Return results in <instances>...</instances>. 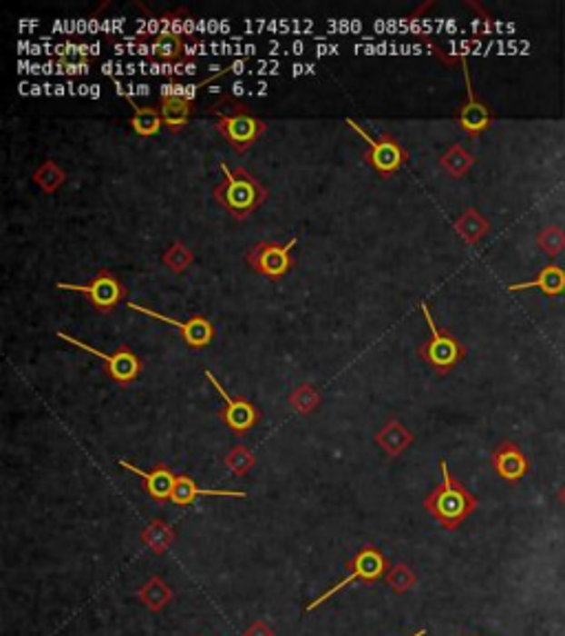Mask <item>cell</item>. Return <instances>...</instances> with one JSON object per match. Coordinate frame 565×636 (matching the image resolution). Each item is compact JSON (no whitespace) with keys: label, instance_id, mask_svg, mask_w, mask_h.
Wrapping results in <instances>:
<instances>
[{"label":"cell","instance_id":"obj_15","mask_svg":"<svg viewBox=\"0 0 565 636\" xmlns=\"http://www.w3.org/2000/svg\"><path fill=\"white\" fill-rule=\"evenodd\" d=\"M173 84L162 86V100H159V111H162L164 117V126L168 128V131L173 133V135H177V133H182L183 128L188 126L190 115H193V100L186 97L183 94H179V91H173Z\"/></svg>","mask_w":565,"mask_h":636},{"label":"cell","instance_id":"obj_33","mask_svg":"<svg viewBox=\"0 0 565 636\" xmlns=\"http://www.w3.org/2000/svg\"><path fill=\"white\" fill-rule=\"evenodd\" d=\"M411 636H426V630H418V632L411 634Z\"/></svg>","mask_w":565,"mask_h":636},{"label":"cell","instance_id":"obj_24","mask_svg":"<svg viewBox=\"0 0 565 636\" xmlns=\"http://www.w3.org/2000/svg\"><path fill=\"white\" fill-rule=\"evenodd\" d=\"M140 599H142V603L146 605L151 612H159L162 608H166V603L171 601V597H173V592H171V588H168V583L164 581V579H159V577H153V579H148L146 583H144L140 592Z\"/></svg>","mask_w":565,"mask_h":636},{"label":"cell","instance_id":"obj_18","mask_svg":"<svg viewBox=\"0 0 565 636\" xmlns=\"http://www.w3.org/2000/svg\"><path fill=\"white\" fill-rule=\"evenodd\" d=\"M523 290H539L546 296H561L565 292V270L561 265H546L532 281L526 283L508 285V292H523Z\"/></svg>","mask_w":565,"mask_h":636},{"label":"cell","instance_id":"obj_23","mask_svg":"<svg viewBox=\"0 0 565 636\" xmlns=\"http://www.w3.org/2000/svg\"><path fill=\"white\" fill-rule=\"evenodd\" d=\"M142 542L151 548L155 555H164L174 542V531L164 520H153L142 532Z\"/></svg>","mask_w":565,"mask_h":636},{"label":"cell","instance_id":"obj_2","mask_svg":"<svg viewBox=\"0 0 565 636\" xmlns=\"http://www.w3.org/2000/svg\"><path fill=\"white\" fill-rule=\"evenodd\" d=\"M440 471L441 482L426 495L424 506L440 526H444L446 531H455L477 509V497L451 475L446 460H440Z\"/></svg>","mask_w":565,"mask_h":636},{"label":"cell","instance_id":"obj_27","mask_svg":"<svg viewBox=\"0 0 565 636\" xmlns=\"http://www.w3.org/2000/svg\"><path fill=\"white\" fill-rule=\"evenodd\" d=\"M193 261H194L193 250H190L186 243H182V241H174L171 248L162 254V263L166 265L173 274H183V272L193 265Z\"/></svg>","mask_w":565,"mask_h":636},{"label":"cell","instance_id":"obj_14","mask_svg":"<svg viewBox=\"0 0 565 636\" xmlns=\"http://www.w3.org/2000/svg\"><path fill=\"white\" fill-rule=\"evenodd\" d=\"M117 464L122 469L131 471L133 475L142 477L144 489L148 491V495L155 502H171L173 500V491L174 484H177V475L173 473L171 466L166 464H157L153 471H142L140 466H133L128 460H117Z\"/></svg>","mask_w":565,"mask_h":636},{"label":"cell","instance_id":"obj_9","mask_svg":"<svg viewBox=\"0 0 565 636\" xmlns=\"http://www.w3.org/2000/svg\"><path fill=\"white\" fill-rule=\"evenodd\" d=\"M60 290H74L80 294H86L91 305L95 307L100 314H111L126 296V287L122 281L113 274L111 270H100L89 283L75 285V283H58Z\"/></svg>","mask_w":565,"mask_h":636},{"label":"cell","instance_id":"obj_17","mask_svg":"<svg viewBox=\"0 0 565 636\" xmlns=\"http://www.w3.org/2000/svg\"><path fill=\"white\" fill-rule=\"evenodd\" d=\"M197 497H236V500H245L248 493L245 491H228V489H202L199 484H194V480L190 475H177V484L173 491V504L177 506H190L194 504Z\"/></svg>","mask_w":565,"mask_h":636},{"label":"cell","instance_id":"obj_31","mask_svg":"<svg viewBox=\"0 0 565 636\" xmlns=\"http://www.w3.org/2000/svg\"><path fill=\"white\" fill-rule=\"evenodd\" d=\"M243 636H274V630H272L267 623H263V621H254V623L245 630Z\"/></svg>","mask_w":565,"mask_h":636},{"label":"cell","instance_id":"obj_8","mask_svg":"<svg viewBox=\"0 0 565 636\" xmlns=\"http://www.w3.org/2000/svg\"><path fill=\"white\" fill-rule=\"evenodd\" d=\"M384 571H387V559L382 557V552H380L376 546H364L362 551L353 557L352 571H349L347 577L341 579L338 583H333V586L330 590H325L321 597H316L314 601L307 605V610H316L318 605L330 601L333 594L349 588L353 581H369V583L378 581V579L384 574Z\"/></svg>","mask_w":565,"mask_h":636},{"label":"cell","instance_id":"obj_20","mask_svg":"<svg viewBox=\"0 0 565 636\" xmlns=\"http://www.w3.org/2000/svg\"><path fill=\"white\" fill-rule=\"evenodd\" d=\"M457 237L464 241L466 245H477L481 239L491 233V222L480 213V210L469 208L455 219L453 224Z\"/></svg>","mask_w":565,"mask_h":636},{"label":"cell","instance_id":"obj_28","mask_svg":"<svg viewBox=\"0 0 565 636\" xmlns=\"http://www.w3.org/2000/svg\"><path fill=\"white\" fill-rule=\"evenodd\" d=\"M537 245L550 259H557L565 250V230L559 228V225H546V228L539 230Z\"/></svg>","mask_w":565,"mask_h":636},{"label":"cell","instance_id":"obj_25","mask_svg":"<svg viewBox=\"0 0 565 636\" xmlns=\"http://www.w3.org/2000/svg\"><path fill=\"white\" fill-rule=\"evenodd\" d=\"M64 182H66V173L58 166V164L51 162V159L40 164V166L34 171V184L43 188V193L47 194H54L55 191H60V188L64 186Z\"/></svg>","mask_w":565,"mask_h":636},{"label":"cell","instance_id":"obj_12","mask_svg":"<svg viewBox=\"0 0 565 636\" xmlns=\"http://www.w3.org/2000/svg\"><path fill=\"white\" fill-rule=\"evenodd\" d=\"M461 69H464L466 100L461 102L460 109H457L455 120H457V124H460L461 131L466 133V135L477 137V135H481V133L491 128L492 115H491V109H488L484 102H481L480 97H477L475 89H472L471 71H469V63H466V58H461Z\"/></svg>","mask_w":565,"mask_h":636},{"label":"cell","instance_id":"obj_16","mask_svg":"<svg viewBox=\"0 0 565 636\" xmlns=\"http://www.w3.org/2000/svg\"><path fill=\"white\" fill-rule=\"evenodd\" d=\"M173 14H166L162 18V29L153 38V54L157 55L162 63H179L186 54V43L183 35L173 27Z\"/></svg>","mask_w":565,"mask_h":636},{"label":"cell","instance_id":"obj_26","mask_svg":"<svg viewBox=\"0 0 565 636\" xmlns=\"http://www.w3.org/2000/svg\"><path fill=\"white\" fill-rule=\"evenodd\" d=\"M321 400H322L321 392H318L314 384L310 383L299 384V387L290 393V404L294 407V412L301 415H310L312 412H316Z\"/></svg>","mask_w":565,"mask_h":636},{"label":"cell","instance_id":"obj_29","mask_svg":"<svg viewBox=\"0 0 565 636\" xmlns=\"http://www.w3.org/2000/svg\"><path fill=\"white\" fill-rule=\"evenodd\" d=\"M254 464H256L254 453H252L248 446H243V444H236L234 449H230V453L225 455V466H228V469L239 477L248 475L250 471L254 469Z\"/></svg>","mask_w":565,"mask_h":636},{"label":"cell","instance_id":"obj_19","mask_svg":"<svg viewBox=\"0 0 565 636\" xmlns=\"http://www.w3.org/2000/svg\"><path fill=\"white\" fill-rule=\"evenodd\" d=\"M376 442L389 458H398L402 451H407L413 444V433L400 420H389L376 433Z\"/></svg>","mask_w":565,"mask_h":636},{"label":"cell","instance_id":"obj_4","mask_svg":"<svg viewBox=\"0 0 565 636\" xmlns=\"http://www.w3.org/2000/svg\"><path fill=\"white\" fill-rule=\"evenodd\" d=\"M420 310H422V314L426 318V325H429L431 338L424 343L422 347H420V358L422 361L429 363L431 367L435 369V372L440 373V376H444V373H449L451 369H453L457 363L464 358V345H461L457 338L451 334V332L440 330L438 325H435V318L431 314L429 305L422 303L420 305Z\"/></svg>","mask_w":565,"mask_h":636},{"label":"cell","instance_id":"obj_10","mask_svg":"<svg viewBox=\"0 0 565 636\" xmlns=\"http://www.w3.org/2000/svg\"><path fill=\"white\" fill-rule=\"evenodd\" d=\"M203 373H205V378L210 381V384L217 389L219 396L223 398L225 407L219 412V418L223 420L225 427H228L230 431H234L236 435L248 433V431L254 427V424L259 422V418H261L256 404L243 396H230V393L223 389V384L217 381V376H213V372L203 369Z\"/></svg>","mask_w":565,"mask_h":636},{"label":"cell","instance_id":"obj_32","mask_svg":"<svg viewBox=\"0 0 565 636\" xmlns=\"http://www.w3.org/2000/svg\"><path fill=\"white\" fill-rule=\"evenodd\" d=\"M557 500H559V502H561V504H563V509H565V484L561 486V489H559V493H557Z\"/></svg>","mask_w":565,"mask_h":636},{"label":"cell","instance_id":"obj_5","mask_svg":"<svg viewBox=\"0 0 565 636\" xmlns=\"http://www.w3.org/2000/svg\"><path fill=\"white\" fill-rule=\"evenodd\" d=\"M299 243V237H292L287 243L279 241H259L245 253V263L252 272L265 276V279L279 281L294 268V254L292 250Z\"/></svg>","mask_w":565,"mask_h":636},{"label":"cell","instance_id":"obj_6","mask_svg":"<svg viewBox=\"0 0 565 636\" xmlns=\"http://www.w3.org/2000/svg\"><path fill=\"white\" fill-rule=\"evenodd\" d=\"M347 124L352 131H356L358 135L367 142L364 159H367V164L378 173V175L392 177L409 162V153L404 151V148L400 146V142H395V137L389 135V133H384L380 140H376V137L369 135V133L364 131L356 120H352V117H347Z\"/></svg>","mask_w":565,"mask_h":636},{"label":"cell","instance_id":"obj_30","mask_svg":"<svg viewBox=\"0 0 565 636\" xmlns=\"http://www.w3.org/2000/svg\"><path fill=\"white\" fill-rule=\"evenodd\" d=\"M415 581H418V577H415V572L411 571L407 563H395V566H392V571L387 572L389 588L398 594L409 592L415 586Z\"/></svg>","mask_w":565,"mask_h":636},{"label":"cell","instance_id":"obj_22","mask_svg":"<svg viewBox=\"0 0 565 636\" xmlns=\"http://www.w3.org/2000/svg\"><path fill=\"white\" fill-rule=\"evenodd\" d=\"M440 166L441 171L449 173L451 177H464L469 175L471 168L475 166V155L466 151L461 144H451L444 155L440 157Z\"/></svg>","mask_w":565,"mask_h":636},{"label":"cell","instance_id":"obj_7","mask_svg":"<svg viewBox=\"0 0 565 636\" xmlns=\"http://www.w3.org/2000/svg\"><path fill=\"white\" fill-rule=\"evenodd\" d=\"M58 336L63 338V341L71 343L74 347H78L82 352H89L94 353V356L100 358L102 363H104V372L109 373L111 381L120 383V384H131L137 381V376L142 373V361L137 358V353L131 350L128 345H120L113 353H104L100 350H95V347L86 345V343L78 341V338L69 336L66 332H58Z\"/></svg>","mask_w":565,"mask_h":636},{"label":"cell","instance_id":"obj_11","mask_svg":"<svg viewBox=\"0 0 565 636\" xmlns=\"http://www.w3.org/2000/svg\"><path fill=\"white\" fill-rule=\"evenodd\" d=\"M128 307L140 312V314L157 318V321L166 323V325H173L174 330L182 332L183 343H186L190 350H203V347H208L210 343L214 341V336H217V330H214V325L205 316H193L188 318V321H177V318L162 314V312L151 310V307L137 305V303H128Z\"/></svg>","mask_w":565,"mask_h":636},{"label":"cell","instance_id":"obj_13","mask_svg":"<svg viewBox=\"0 0 565 636\" xmlns=\"http://www.w3.org/2000/svg\"><path fill=\"white\" fill-rule=\"evenodd\" d=\"M491 464L495 469V473L506 482H519L530 471V460L526 458V453L512 440L500 442V446L492 451Z\"/></svg>","mask_w":565,"mask_h":636},{"label":"cell","instance_id":"obj_1","mask_svg":"<svg viewBox=\"0 0 565 636\" xmlns=\"http://www.w3.org/2000/svg\"><path fill=\"white\" fill-rule=\"evenodd\" d=\"M221 171H223V179L214 186V202L236 222H243L254 210L263 206L270 191L245 168L230 171L228 164H221Z\"/></svg>","mask_w":565,"mask_h":636},{"label":"cell","instance_id":"obj_3","mask_svg":"<svg viewBox=\"0 0 565 636\" xmlns=\"http://www.w3.org/2000/svg\"><path fill=\"white\" fill-rule=\"evenodd\" d=\"M208 115L214 117V128L236 153L250 151L267 131L265 122L256 117L243 102L221 100L219 104L210 106Z\"/></svg>","mask_w":565,"mask_h":636},{"label":"cell","instance_id":"obj_21","mask_svg":"<svg viewBox=\"0 0 565 636\" xmlns=\"http://www.w3.org/2000/svg\"><path fill=\"white\" fill-rule=\"evenodd\" d=\"M128 104L133 106V115L131 120H128V124H131L133 133L140 137H153L157 135L159 128L164 126V117L162 111L155 109V106H140L135 100H133L131 95H124Z\"/></svg>","mask_w":565,"mask_h":636}]
</instances>
